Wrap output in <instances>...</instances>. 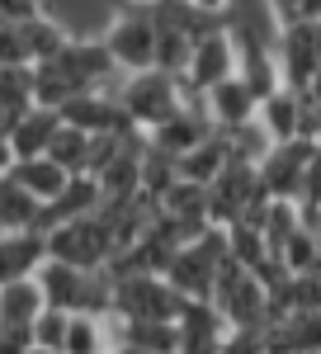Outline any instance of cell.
Listing matches in <instances>:
<instances>
[{
	"label": "cell",
	"mask_w": 321,
	"mask_h": 354,
	"mask_svg": "<svg viewBox=\"0 0 321 354\" xmlns=\"http://www.w3.org/2000/svg\"><path fill=\"white\" fill-rule=\"evenodd\" d=\"M113 104H118V113L133 123L137 133H152L160 118H170L185 104V85H180V76L156 71V66L128 71V76L113 81Z\"/></svg>",
	"instance_id": "1"
},
{
	"label": "cell",
	"mask_w": 321,
	"mask_h": 354,
	"mask_svg": "<svg viewBox=\"0 0 321 354\" xmlns=\"http://www.w3.org/2000/svg\"><path fill=\"white\" fill-rule=\"evenodd\" d=\"M33 283H38V293H43V307L109 317V274L104 270H80V265L43 260V265L33 270Z\"/></svg>",
	"instance_id": "2"
},
{
	"label": "cell",
	"mask_w": 321,
	"mask_h": 354,
	"mask_svg": "<svg viewBox=\"0 0 321 354\" xmlns=\"http://www.w3.org/2000/svg\"><path fill=\"white\" fill-rule=\"evenodd\" d=\"M180 307H185V298L160 274L147 270L109 274V317H118V322H175Z\"/></svg>",
	"instance_id": "3"
},
{
	"label": "cell",
	"mask_w": 321,
	"mask_h": 354,
	"mask_svg": "<svg viewBox=\"0 0 321 354\" xmlns=\"http://www.w3.org/2000/svg\"><path fill=\"white\" fill-rule=\"evenodd\" d=\"M100 43H104V53H109L118 76L147 71L152 66V53H156V24H152L147 0H123L109 15V24L100 28Z\"/></svg>",
	"instance_id": "4"
},
{
	"label": "cell",
	"mask_w": 321,
	"mask_h": 354,
	"mask_svg": "<svg viewBox=\"0 0 321 354\" xmlns=\"http://www.w3.org/2000/svg\"><path fill=\"white\" fill-rule=\"evenodd\" d=\"M269 57L279 85L288 90H312L321 76V19H297L269 33Z\"/></svg>",
	"instance_id": "5"
},
{
	"label": "cell",
	"mask_w": 321,
	"mask_h": 354,
	"mask_svg": "<svg viewBox=\"0 0 321 354\" xmlns=\"http://www.w3.org/2000/svg\"><path fill=\"white\" fill-rule=\"evenodd\" d=\"M43 245H48V260H62V265H80V270H104L109 255H113V241H109V227L95 213L71 222H57L43 232Z\"/></svg>",
	"instance_id": "6"
},
{
	"label": "cell",
	"mask_w": 321,
	"mask_h": 354,
	"mask_svg": "<svg viewBox=\"0 0 321 354\" xmlns=\"http://www.w3.org/2000/svg\"><path fill=\"white\" fill-rule=\"evenodd\" d=\"M312 161H321V142H307V137L274 142L265 156L255 161V189L265 194V198H293L302 189V170Z\"/></svg>",
	"instance_id": "7"
},
{
	"label": "cell",
	"mask_w": 321,
	"mask_h": 354,
	"mask_svg": "<svg viewBox=\"0 0 321 354\" xmlns=\"http://www.w3.org/2000/svg\"><path fill=\"white\" fill-rule=\"evenodd\" d=\"M227 76H237V48H232V33L222 24H213L189 43L180 85H185V95H203V90H213Z\"/></svg>",
	"instance_id": "8"
},
{
	"label": "cell",
	"mask_w": 321,
	"mask_h": 354,
	"mask_svg": "<svg viewBox=\"0 0 321 354\" xmlns=\"http://www.w3.org/2000/svg\"><path fill=\"white\" fill-rule=\"evenodd\" d=\"M265 198L255 189V165L246 161H227V170L208 185V222L213 227H232L237 218H246V208Z\"/></svg>",
	"instance_id": "9"
},
{
	"label": "cell",
	"mask_w": 321,
	"mask_h": 354,
	"mask_svg": "<svg viewBox=\"0 0 321 354\" xmlns=\"http://www.w3.org/2000/svg\"><path fill=\"white\" fill-rule=\"evenodd\" d=\"M208 133H213V123H208V113H203V100H199V95H185V104L170 113V118H160L156 128L147 133V147L175 161V156H185L189 147H199Z\"/></svg>",
	"instance_id": "10"
},
{
	"label": "cell",
	"mask_w": 321,
	"mask_h": 354,
	"mask_svg": "<svg viewBox=\"0 0 321 354\" xmlns=\"http://www.w3.org/2000/svg\"><path fill=\"white\" fill-rule=\"evenodd\" d=\"M57 118L76 133H113L118 128V104H113V85H100V90H76L71 100L57 104Z\"/></svg>",
	"instance_id": "11"
},
{
	"label": "cell",
	"mask_w": 321,
	"mask_h": 354,
	"mask_svg": "<svg viewBox=\"0 0 321 354\" xmlns=\"http://www.w3.org/2000/svg\"><path fill=\"white\" fill-rule=\"evenodd\" d=\"M203 100V113H208V123H213L217 133H232L241 123H250L255 118V90L241 81V76H227V81H217L213 90H203L199 95Z\"/></svg>",
	"instance_id": "12"
},
{
	"label": "cell",
	"mask_w": 321,
	"mask_h": 354,
	"mask_svg": "<svg viewBox=\"0 0 321 354\" xmlns=\"http://www.w3.org/2000/svg\"><path fill=\"white\" fill-rule=\"evenodd\" d=\"M43 260H48V245L38 227H0V283L33 279Z\"/></svg>",
	"instance_id": "13"
},
{
	"label": "cell",
	"mask_w": 321,
	"mask_h": 354,
	"mask_svg": "<svg viewBox=\"0 0 321 354\" xmlns=\"http://www.w3.org/2000/svg\"><path fill=\"white\" fill-rule=\"evenodd\" d=\"M100 208V185H95V175H71L62 189L38 208V232H48L57 222H71V218H85V213H95Z\"/></svg>",
	"instance_id": "14"
},
{
	"label": "cell",
	"mask_w": 321,
	"mask_h": 354,
	"mask_svg": "<svg viewBox=\"0 0 321 354\" xmlns=\"http://www.w3.org/2000/svg\"><path fill=\"white\" fill-rule=\"evenodd\" d=\"M57 109H38V104H28L15 123H10V133H5V147H10V156L15 161H28V156H43L48 151V142L57 133Z\"/></svg>",
	"instance_id": "15"
},
{
	"label": "cell",
	"mask_w": 321,
	"mask_h": 354,
	"mask_svg": "<svg viewBox=\"0 0 321 354\" xmlns=\"http://www.w3.org/2000/svg\"><path fill=\"white\" fill-rule=\"evenodd\" d=\"M113 345H128V350L142 354H180V326L175 322H118V317H104Z\"/></svg>",
	"instance_id": "16"
},
{
	"label": "cell",
	"mask_w": 321,
	"mask_h": 354,
	"mask_svg": "<svg viewBox=\"0 0 321 354\" xmlns=\"http://www.w3.org/2000/svg\"><path fill=\"white\" fill-rule=\"evenodd\" d=\"M227 161H232V142H227V133L213 128L199 147H189L185 156H175V175L194 180V185H213L217 175L227 170Z\"/></svg>",
	"instance_id": "17"
},
{
	"label": "cell",
	"mask_w": 321,
	"mask_h": 354,
	"mask_svg": "<svg viewBox=\"0 0 321 354\" xmlns=\"http://www.w3.org/2000/svg\"><path fill=\"white\" fill-rule=\"evenodd\" d=\"M113 350V335H109L104 317H90V312H66V330H62V345L57 354H109Z\"/></svg>",
	"instance_id": "18"
},
{
	"label": "cell",
	"mask_w": 321,
	"mask_h": 354,
	"mask_svg": "<svg viewBox=\"0 0 321 354\" xmlns=\"http://www.w3.org/2000/svg\"><path fill=\"white\" fill-rule=\"evenodd\" d=\"M19 33H24V48H28V66H33V62H53V57L71 43V24H62L53 10H43V15L24 19Z\"/></svg>",
	"instance_id": "19"
},
{
	"label": "cell",
	"mask_w": 321,
	"mask_h": 354,
	"mask_svg": "<svg viewBox=\"0 0 321 354\" xmlns=\"http://www.w3.org/2000/svg\"><path fill=\"white\" fill-rule=\"evenodd\" d=\"M255 123L265 128L269 142H288L297 128V95L288 90V85H274L265 100L255 104Z\"/></svg>",
	"instance_id": "20"
},
{
	"label": "cell",
	"mask_w": 321,
	"mask_h": 354,
	"mask_svg": "<svg viewBox=\"0 0 321 354\" xmlns=\"http://www.w3.org/2000/svg\"><path fill=\"white\" fill-rule=\"evenodd\" d=\"M10 180H15L19 189H28L33 198H38V208H43V203H48V198H53V194L62 189L71 175H66L57 161H48V156H28V161H15V165H10Z\"/></svg>",
	"instance_id": "21"
},
{
	"label": "cell",
	"mask_w": 321,
	"mask_h": 354,
	"mask_svg": "<svg viewBox=\"0 0 321 354\" xmlns=\"http://www.w3.org/2000/svg\"><path fill=\"white\" fill-rule=\"evenodd\" d=\"M43 312V293L33 279H10L0 283V326H28Z\"/></svg>",
	"instance_id": "22"
},
{
	"label": "cell",
	"mask_w": 321,
	"mask_h": 354,
	"mask_svg": "<svg viewBox=\"0 0 321 354\" xmlns=\"http://www.w3.org/2000/svg\"><path fill=\"white\" fill-rule=\"evenodd\" d=\"M274 260H279V265H284L288 274H317V270H321V232L293 227V232L279 241Z\"/></svg>",
	"instance_id": "23"
},
{
	"label": "cell",
	"mask_w": 321,
	"mask_h": 354,
	"mask_svg": "<svg viewBox=\"0 0 321 354\" xmlns=\"http://www.w3.org/2000/svg\"><path fill=\"white\" fill-rule=\"evenodd\" d=\"M38 222V198L19 189L10 175H0V227H33Z\"/></svg>",
	"instance_id": "24"
},
{
	"label": "cell",
	"mask_w": 321,
	"mask_h": 354,
	"mask_svg": "<svg viewBox=\"0 0 321 354\" xmlns=\"http://www.w3.org/2000/svg\"><path fill=\"white\" fill-rule=\"evenodd\" d=\"M85 142L90 137L85 133H76V128H66V123H57V133H53V142H48V161H57L66 175H85Z\"/></svg>",
	"instance_id": "25"
},
{
	"label": "cell",
	"mask_w": 321,
	"mask_h": 354,
	"mask_svg": "<svg viewBox=\"0 0 321 354\" xmlns=\"http://www.w3.org/2000/svg\"><path fill=\"white\" fill-rule=\"evenodd\" d=\"M189 43H194L189 33L156 24V53H152V66H156V71H170V76H180V71H185V57H189Z\"/></svg>",
	"instance_id": "26"
},
{
	"label": "cell",
	"mask_w": 321,
	"mask_h": 354,
	"mask_svg": "<svg viewBox=\"0 0 321 354\" xmlns=\"http://www.w3.org/2000/svg\"><path fill=\"white\" fill-rule=\"evenodd\" d=\"M33 104V90H28V66H0V109L24 113Z\"/></svg>",
	"instance_id": "27"
},
{
	"label": "cell",
	"mask_w": 321,
	"mask_h": 354,
	"mask_svg": "<svg viewBox=\"0 0 321 354\" xmlns=\"http://www.w3.org/2000/svg\"><path fill=\"white\" fill-rule=\"evenodd\" d=\"M62 330H66V312H57V307H43L33 322H28V340H33V350H53L62 345Z\"/></svg>",
	"instance_id": "28"
},
{
	"label": "cell",
	"mask_w": 321,
	"mask_h": 354,
	"mask_svg": "<svg viewBox=\"0 0 321 354\" xmlns=\"http://www.w3.org/2000/svg\"><path fill=\"white\" fill-rule=\"evenodd\" d=\"M217 354H269L260 326H227L217 340Z\"/></svg>",
	"instance_id": "29"
},
{
	"label": "cell",
	"mask_w": 321,
	"mask_h": 354,
	"mask_svg": "<svg viewBox=\"0 0 321 354\" xmlns=\"http://www.w3.org/2000/svg\"><path fill=\"white\" fill-rule=\"evenodd\" d=\"M293 95H297V128H293V137L321 142V95H317V85H312V90H293Z\"/></svg>",
	"instance_id": "30"
},
{
	"label": "cell",
	"mask_w": 321,
	"mask_h": 354,
	"mask_svg": "<svg viewBox=\"0 0 321 354\" xmlns=\"http://www.w3.org/2000/svg\"><path fill=\"white\" fill-rule=\"evenodd\" d=\"M0 66H28V48L19 24H0Z\"/></svg>",
	"instance_id": "31"
},
{
	"label": "cell",
	"mask_w": 321,
	"mask_h": 354,
	"mask_svg": "<svg viewBox=\"0 0 321 354\" xmlns=\"http://www.w3.org/2000/svg\"><path fill=\"white\" fill-rule=\"evenodd\" d=\"M43 0H0V24H24L33 15H43Z\"/></svg>",
	"instance_id": "32"
},
{
	"label": "cell",
	"mask_w": 321,
	"mask_h": 354,
	"mask_svg": "<svg viewBox=\"0 0 321 354\" xmlns=\"http://www.w3.org/2000/svg\"><path fill=\"white\" fill-rule=\"evenodd\" d=\"M189 5H194V15H203L208 24H227L232 10H237V0H189Z\"/></svg>",
	"instance_id": "33"
},
{
	"label": "cell",
	"mask_w": 321,
	"mask_h": 354,
	"mask_svg": "<svg viewBox=\"0 0 321 354\" xmlns=\"http://www.w3.org/2000/svg\"><path fill=\"white\" fill-rule=\"evenodd\" d=\"M33 340H28V326H0V354H28Z\"/></svg>",
	"instance_id": "34"
},
{
	"label": "cell",
	"mask_w": 321,
	"mask_h": 354,
	"mask_svg": "<svg viewBox=\"0 0 321 354\" xmlns=\"http://www.w3.org/2000/svg\"><path fill=\"white\" fill-rule=\"evenodd\" d=\"M297 10H302V19H321V0H297Z\"/></svg>",
	"instance_id": "35"
},
{
	"label": "cell",
	"mask_w": 321,
	"mask_h": 354,
	"mask_svg": "<svg viewBox=\"0 0 321 354\" xmlns=\"http://www.w3.org/2000/svg\"><path fill=\"white\" fill-rule=\"evenodd\" d=\"M10 165H15V156H10V147H5V137H0V175H10Z\"/></svg>",
	"instance_id": "36"
},
{
	"label": "cell",
	"mask_w": 321,
	"mask_h": 354,
	"mask_svg": "<svg viewBox=\"0 0 321 354\" xmlns=\"http://www.w3.org/2000/svg\"><path fill=\"white\" fill-rule=\"evenodd\" d=\"M269 354H279V350H269Z\"/></svg>",
	"instance_id": "37"
}]
</instances>
